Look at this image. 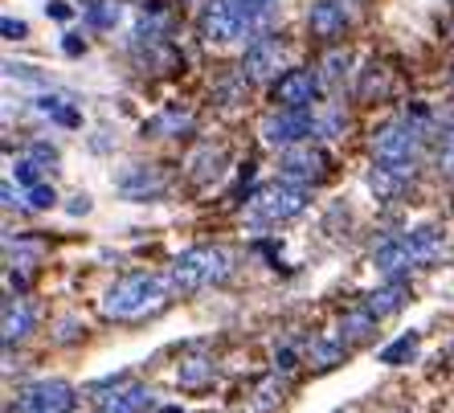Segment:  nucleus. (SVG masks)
<instances>
[{"label": "nucleus", "instance_id": "obj_12", "mask_svg": "<svg viewBox=\"0 0 454 413\" xmlns=\"http://www.w3.org/2000/svg\"><path fill=\"white\" fill-rule=\"evenodd\" d=\"M278 66H283V42L278 37H258V42L246 50V62H242V74L254 78V82H262V78H283L278 74Z\"/></svg>", "mask_w": 454, "mask_h": 413}, {"label": "nucleus", "instance_id": "obj_14", "mask_svg": "<svg viewBox=\"0 0 454 413\" xmlns=\"http://www.w3.org/2000/svg\"><path fill=\"white\" fill-rule=\"evenodd\" d=\"M33 323H37V311H33L29 299H21V295L4 299V344H9V348L29 336Z\"/></svg>", "mask_w": 454, "mask_h": 413}, {"label": "nucleus", "instance_id": "obj_8", "mask_svg": "<svg viewBox=\"0 0 454 413\" xmlns=\"http://www.w3.org/2000/svg\"><path fill=\"white\" fill-rule=\"evenodd\" d=\"M74 409V385L70 381H33L21 393V413H70Z\"/></svg>", "mask_w": 454, "mask_h": 413}, {"label": "nucleus", "instance_id": "obj_4", "mask_svg": "<svg viewBox=\"0 0 454 413\" xmlns=\"http://www.w3.org/2000/svg\"><path fill=\"white\" fill-rule=\"evenodd\" d=\"M303 209H307V189L278 176V181L262 184V189L246 201L242 222L250 225V230H270V225H283V222H291V217H299Z\"/></svg>", "mask_w": 454, "mask_h": 413}, {"label": "nucleus", "instance_id": "obj_6", "mask_svg": "<svg viewBox=\"0 0 454 413\" xmlns=\"http://www.w3.org/2000/svg\"><path fill=\"white\" fill-rule=\"evenodd\" d=\"M250 29H254V21L233 4V0H209L201 12V33H205V42H213V45L242 42Z\"/></svg>", "mask_w": 454, "mask_h": 413}, {"label": "nucleus", "instance_id": "obj_18", "mask_svg": "<svg viewBox=\"0 0 454 413\" xmlns=\"http://www.w3.org/2000/svg\"><path fill=\"white\" fill-rule=\"evenodd\" d=\"M438 172L454 176V123L442 131V139H438Z\"/></svg>", "mask_w": 454, "mask_h": 413}, {"label": "nucleus", "instance_id": "obj_15", "mask_svg": "<svg viewBox=\"0 0 454 413\" xmlns=\"http://www.w3.org/2000/svg\"><path fill=\"white\" fill-rule=\"evenodd\" d=\"M405 181H410V176H402V172H389V168H372L369 172L372 192H377V197H385V201H393V197L405 189Z\"/></svg>", "mask_w": 454, "mask_h": 413}, {"label": "nucleus", "instance_id": "obj_16", "mask_svg": "<svg viewBox=\"0 0 454 413\" xmlns=\"http://www.w3.org/2000/svg\"><path fill=\"white\" fill-rule=\"evenodd\" d=\"M17 197H21V205H29V209H50L53 201H58V192L50 189L45 181H37V184H17ZM12 197V201H17ZM9 201V205H12Z\"/></svg>", "mask_w": 454, "mask_h": 413}, {"label": "nucleus", "instance_id": "obj_19", "mask_svg": "<svg viewBox=\"0 0 454 413\" xmlns=\"http://www.w3.org/2000/svg\"><path fill=\"white\" fill-rule=\"evenodd\" d=\"M413 352H418V336H402L397 344H389V348L380 352V361H385V364H402L405 356H413Z\"/></svg>", "mask_w": 454, "mask_h": 413}, {"label": "nucleus", "instance_id": "obj_11", "mask_svg": "<svg viewBox=\"0 0 454 413\" xmlns=\"http://www.w3.org/2000/svg\"><path fill=\"white\" fill-rule=\"evenodd\" d=\"M319 98V78L311 70H286L275 82V103L283 111H311Z\"/></svg>", "mask_w": 454, "mask_h": 413}, {"label": "nucleus", "instance_id": "obj_22", "mask_svg": "<svg viewBox=\"0 0 454 413\" xmlns=\"http://www.w3.org/2000/svg\"><path fill=\"white\" fill-rule=\"evenodd\" d=\"M4 37H25V21H12V17H4Z\"/></svg>", "mask_w": 454, "mask_h": 413}, {"label": "nucleus", "instance_id": "obj_10", "mask_svg": "<svg viewBox=\"0 0 454 413\" xmlns=\"http://www.w3.org/2000/svg\"><path fill=\"white\" fill-rule=\"evenodd\" d=\"M324 176H328V156H324L316 144H299V148L286 152V160H283V181L311 189V184H319Z\"/></svg>", "mask_w": 454, "mask_h": 413}, {"label": "nucleus", "instance_id": "obj_21", "mask_svg": "<svg viewBox=\"0 0 454 413\" xmlns=\"http://www.w3.org/2000/svg\"><path fill=\"white\" fill-rule=\"evenodd\" d=\"M233 4H238V9H242L246 17H250V21L258 25V21H262V17H266V12L275 9L278 0H233Z\"/></svg>", "mask_w": 454, "mask_h": 413}, {"label": "nucleus", "instance_id": "obj_17", "mask_svg": "<svg viewBox=\"0 0 454 413\" xmlns=\"http://www.w3.org/2000/svg\"><path fill=\"white\" fill-rule=\"evenodd\" d=\"M405 303V291L402 286H385V291H372V299H369V308L364 311H372V316H389V311H397Z\"/></svg>", "mask_w": 454, "mask_h": 413}, {"label": "nucleus", "instance_id": "obj_2", "mask_svg": "<svg viewBox=\"0 0 454 413\" xmlns=\"http://www.w3.org/2000/svg\"><path fill=\"white\" fill-rule=\"evenodd\" d=\"M168 275H127L119 283L106 286L103 295V316L106 319H148L156 311H164L172 303Z\"/></svg>", "mask_w": 454, "mask_h": 413}, {"label": "nucleus", "instance_id": "obj_7", "mask_svg": "<svg viewBox=\"0 0 454 413\" xmlns=\"http://www.w3.org/2000/svg\"><path fill=\"white\" fill-rule=\"evenodd\" d=\"M316 128H319V119L311 115V111H278V115H266L258 131H262L266 148L291 152V148H299V144H303Z\"/></svg>", "mask_w": 454, "mask_h": 413}, {"label": "nucleus", "instance_id": "obj_23", "mask_svg": "<svg viewBox=\"0 0 454 413\" xmlns=\"http://www.w3.org/2000/svg\"><path fill=\"white\" fill-rule=\"evenodd\" d=\"M450 356H454V348H450Z\"/></svg>", "mask_w": 454, "mask_h": 413}, {"label": "nucleus", "instance_id": "obj_5", "mask_svg": "<svg viewBox=\"0 0 454 413\" xmlns=\"http://www.w3.org/2000/svg\"><path fill=\"white\" fill-rule=\"evenodd\" d=\"M418 152H422V128H418V123H410V119L385 123V128L372 136V160H377V168H389V172H402V176H413Z\"/></svg>", "mask_w": 454, "mask_h": 413}, {"label": "nucleus", "instance_id": "obj_13", "mask_svg": "<svg viewBox=\"0 0 454 413\" xmlns=\"http://www.w3.org/2000/svg\"><path fill=\"white\" fill-rule=\"evenodd\" d=\"M307 29L316 33L319 42H332L340 33L348 29V12L340 0H311V9H307Z\"/></svg>", "mask_w": 454, "mask_h": 413}, {"label": "nucleus", "instance_id": "obj_3", "mask_svg": "<svg viewBox=\"0 0 454 413\" xmlns=\"http://www.w3.org/2000/svg\"><path fill=\"white\" fill-rule=\"evenodd\" d=\"M233 270H238L233 250H225V245H192L168 266V286L172 295H197V291L230 283Z\"/></svg>", "mask_w": 454, "mask_h": 413}, {"label": "nucleus", "instance_id": "obj_9", "mask_svg": "<svg viewBox=\"0 0 454 413\" xmlns=\"http://www.w3.org/2000/svg\"><path fill=\"white\" fill-rule=\"evenodd\" d=\"M152 405V389L139 381H111L95 393V413H144Z\"/></svg>", "mask_w": 454, "mask_h": 413}, {"label": "nucleus", "instance_id": "obj_1", "mask_svg": "<svg viewBox=\"0 0 454 413\" xmlns=\"http://www.w3.org/2000/svg\"><path fill=\"white\" fill-rule=\"evenodd\" d=\"M446 254V233L434 230V225H422V230H410V233H397V238H385V242L372 250V266L377 275L385 278H397L418 270V266H430Z\"/></svg>", "mask_w": 454, "mask_h": 413}, {"label": "nucleus", "instance_id": "obj_20", "mask_svg": "<svg viewBox=\"0 0 454 413\" xmlns=\"http://www.w3.org/2000/svg\"><path fill=\"white\" fill-rule=\"evenodd\" d=\"M37 111H42V115H50V119H62V123H78V115L62 103V98H42V103H37Z\"/></svg>", "mask_w": 454, "mask_h": 413}]
</instances>
